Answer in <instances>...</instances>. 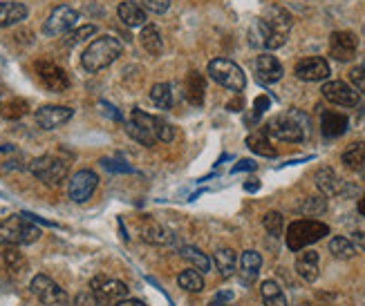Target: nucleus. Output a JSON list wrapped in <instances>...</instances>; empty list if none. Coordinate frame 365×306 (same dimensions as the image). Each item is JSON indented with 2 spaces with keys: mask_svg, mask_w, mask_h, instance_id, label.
Instances as JSON below:
<instances>
[{
  "mask_svg": "<svg viewBox=\"0 0 365 306\" xmlns=\"http://www.w3.org/2000/svg\"><path fill=\"white\" fill-rule=\"evenodd\" d=\"M363 34H365V27H363Z\"/></svg>",
  "mask_w": 365,
  "mask_h": 306,
  "instance_id": "nucleus-58",
  "label": "nucleus"
},
{
  "mask_svg": "<svg viewBox=\"0 0 365 306\" xmlns=\"http://www.w3.org/2000/svg\"><path fill=\"white\" fill-rule=\"evenodd\" d=\"M329 253L336 257V260H352L356 255V246L352 244V239L347 237H334L329 239Z\"/></svg>",
  "mask_w": 365,
  "mask_h": 306,
  "instance_id": "nucleus-35",
  "label": "nucleus"
},
{
  "mask_svg": "<svg viewBox=\"0 0 365 306\" xmlns=\"http://www.w3.org/2000/svg\"><path fill=\"white\" fill-rule=\"evenodd\" d=\"M296 273L300 280L305 282H316L321 275V257L316 250H303L296 257Z\"/></svg>",
  "mask_w": 365,
  "mask_h": 306,
  "instance_id": "nucleus-17",
  "label": "nucleus"
},
{
  "mask_svg": "<svg viewBox=\"0 0 365 306\" xmlns=\"http://www.w3.org/2000/svg\"><path fill=\"white\" fill-rule=\"evenodd\" d=\"M256 161H251V159H242L240 164L233 166V172H242V170H256Z\"/></svg>",
  "mask_w": 365,
  "mask_h": 306,
  "instance_id": "nucleus-48",
  "label": "nucleus"
},
{
  "mask_svg": "<svg viewBox=\"0 0 365 306\" xmlns=\"http://www.w3.org/2000/svg\"><path fill=\"white\" fill-rule=\"evenodd\" d=\"M227 107H229L231 112H240V107H242V101H240V99H235V101H231Z\"/></svg>",
  "mask_w": 365,
  "mask_h": 306,
  "instance_id": "nucleus-53",
  "label": "nucleus"
},
{
  "mask_svg": "<svg viewBox=\"0 0 365 306\" xmlns=\"http://www.w3.org/2000/svg\"><path fill=\"white\" fill-rule=\"evenodd\" d=\"M260 266H262V257L260 253L256 250H245L242 257H240V280L245 284H253L260 273Z\"/></svg>",
  "mask_w": 365,
  "mask_h": 306,
  "instance_id": "nucleus-25",
  "label": "nucleus"
},
{
  "mask_svg": "<svg viewBox=\"0 0 365 306\" xmlns=\"http://www.w3.org/2000/svg\"><path fill=\"white\" fill-rule=\"evenodd\" d=\"M41 237V228L34 221H29L25 215H11L0 221V246H27L34 244V241Z\"/></svg>",
  "mask_w": 365,
  "mask_h": 306,
  "instance_id": "nucleus-3",
  "label": "nucleus"
},
{
  "mask_svg": "<svg viewBox=\"0 0 365 306\" xmlns=\"http://www.w3.org/2000/svg\"><path fill=\"white\" fill-rule=\"evenodd\" d=\"M204 94H206V78L200 72H188L184 80V96L190 105H204Z\"/></svg>",
  "mask_w": 365,
  "mask_h": 306,
  "instance_id": "nucleus-21",
  "label": "nucleus"
},
{
  "mask_svg": "<svg viewBox=\"0 0 365 306\" xmlns=\"http://www.w3.org/2000/svg\"><path fill=\"white\" fill-rule=\"evenodd\" d=\"M150 101L162 107V110H170L173 105H175V94H173V88L168 83H157L153 85L150 90Z\"/></svg>",
  "mask_w": 365,
  "mask_h": 306,
  "instance_id": "nucleus-34",
  "label": "nucleus"
},
{
  "mask_svg": "<svg viewBox=\"0 0 365 306\" xmlns=\"http://www.w3.org/2000/svg\"><path fill=\"white\" fill-rule=\"evenodd\" d=\"M303 306H314V304H303Z\"/></svg>",
  "mask_w": 365,
  "mask_h": 306,
  "instance_id": "nucleus-57",
  "label": "nucleus"
},
{
  "mask_svg": "<svg viewBox=\"0 0 365 306\" xmlns=\"http://www.w3.org/2000/svg\"><path fill=\"white\" fill-rule=\"evenodd\" d=\"M99 186V176L97 172H92V170H78L72 179H70V186H68V195L72 201L76 204H83L88 201L92 195H94V190H97Z\"/></svg>",
  "mask_w": 365,
  "mask_h": 306,
  "instance_id": "nucleus-12",
  "label": "nucleus"
},
{
  "mask_svg": "<svg viewBox=\"0 0 365 306\" xmlns=\"http://www.w3.org/2000/svg\"><path fill=\"white\" fill-rule=\"evenodd\" d=\"M3 260H5V266L9 268V273H16V275H21V273L27 270V260L19 248H14V246L5 248Z\"/></svg>",
  "mask_w": 365,
  "mask_h": 306,
  "instance_id": "nucleus-36",
  "label": "nucleus"
},
{
  "mask_svg": "<svg viewBox=\"0 0 365 306\" xmlns=\"http://www.w3.org/2000/svg\"><path fill=\"white\" fill-rule=\"evenodd\" d=\"M253 68H256V74L262 83H278L284 74L280 60L272 54H260L256 58V63H253Z\"/></svg>",
  "mask_w": 365,
  "mask_h": 306,
  "instance_id": "nucleus-19",
  "label": "nucleus"
},
{
  "mask_svg": "<svg viewBox=\"0 0 365 306\" xmlns=\"http://www.w3.org/2000/svg\"><path fill=\"white\" fill-rule=\"evenodd\" d=\"M206 72H209V76L215 80L217 85L227 88L231 92L240 94L247 88V76H245L242 68L235 65V63L229 60V58H213L209 63V70H206Z\"/></svg>",
  "mask_w": 365,
  "mask_h": 306,
  "instance_id": "nucleus-6",
  "label": "nucleus"
},
{
  "mask_svg": "<svg viewBox=\"0 0 365 306\" xmlns=\"http://www.w3.org/2000/svg\"><path fill=\"white\" fill-rule=\"evenodd\" d=\"M361 68H365V56H363V63H361Z\"/></svg>",
  "mask_w": 365,
  "mask_h": 306,
  "instance_id": "nucleus-56",
  "label": "nucleus"
},
{
  "mask_svg": "<svg viewBox=\"0 0 365 306\" xmlns=\"http://www.w3.org/2000/svg\"><path fill=\"white\" fill-rule=\"evenodd\" d=\"M260 295L264 306H287V297H284L282 288L278 286V282L274 280H267L260 286Z\"/></svg>",
  "mask_w": 365,
  "mask_h": 306,
  "instance_id": "nucleus-31",
  "label": "nucleus"
},
{
  "mask_svg": "<svg viewBox=\"0 0 365 306\" xmlns=\"http://www.w3.org/2000/svg\"><path fill=\"white\" fill-rule=\"evenodd\" d=\"M101 164H103V168L113 170V172H133L130 166H123V164H119V161H113V159H103Z\"/></svg>",
  "mask_w": 365,
  "mask_h": 306,
  "instance_id": "nucleus-46",
  "label": "nucleus"
},
{
  "mask_svg": "<svg viewBox=\"0 0 365 306\" xmlns=\"http://www.w3.org/2000/svg\"><path fill=\"white\" fill-rule=\"evenodd\" d=\"M209 306H233V304H231V302H225V300H217V297H215V300H213Z\"/></svg>",
  "mask_w": 365,
  "mask_h": 306,
  "instance_id": "nucleus-54",
  "label": "nucleus"
},
{
  "mask_svg": "<svg viewBox=\"0 0 365 306\" xmlns=\"http://www.w3.org/2000/svg\"><path fill=\"white\" fill-rule=\"evenodd\" d=\"M269 105H272V101H269V96H258L256 103H253V112H256V119L262 115V112L269 110Z\"/></svg>",
  "mask_w": 365,
  "mask_h": 306,
  "instance_id": "nucleus-47",
  "label": "nucleus"
},
{
  "mask_svg": "<svg viewBox=\"0 0 365 306\" xmlns=\"http://www.w3.org/2000/svg\"><path fill=\"white\" fill-rule=\"evenodd\" d=\"M296 78L307 80V83H316V80H325L329 76V63L323 56H305L296 63L294 68Z\"/></svg>",
  "mask_w": 365,
  "mask_h": 306,
  "instance_id": "nucleus-14",
  "label": "nucleus"
},
{
  "mask_svg": "<svg viewBox=\"0 0 365 306\" xmlns=\"http://www.w3.org/2000/svg\"><path fill=\"white\" fill-rule=\"evenodd\" d=\"M125 132H128L135 141H139L141 143V146H146V148H153L155 146V137L150 134V132H146L144 130V127H139V125H135L133 121H128V123H125Z\"/></svg>",
  "mask_w": 365,
  "mask_h": 306,
  "instance_id": "nucleus-39",
  "label": "nucleus"
},
{
  "mask_svg": "<svg viewBox=\"0 0 365 306\" xmlns=\"http://www.w3.org/2000/svg\"><path fill=\"white\" fill-rule=\"evenodd\" d=\"M260 19L269 25V27H274L276 31H280V34L287 36L289 34V29H292V14L284 9V7H278V5H269L264 7L262 16Z\"/></svg>",
  "mask_w": 365,
  "mask_h": 306,
  "instance_id": "nucleus-20",
  "label": "nucleus"
},
{
  "mask_svg": "<svg viewBox=\"0 0 365 306\" xmlns=\"http://www.w3.org/2000/svg\"><path fill=\"white\" fill-rule=\"evenodd\" d=\"M249 43L253 47H260V50H278L284 43H287V36L276 31L274 27H269L262 19H256L249 29Z\"/></svg>",
  "mask_w": 365,
  "mask_h": 306,
  "instance_id": "nucleus-10",
  "label": "nucleus"
},
{
  "mask_svg": "<svg viewBox=\"0 0 365 306\" xmlns=\"http://www.w3.org/2000/svg\"><path fill=\"white\" fill-rule=\"evenodd\" d=\"M74 115V110L68 105H43L36 110V123L43 130H56L63 123H68Z\"/></svg>",
  "mask_w": 365,
  "mask_h": 306,
  "instance_id": "nucleus-16",
  "label": "nucleus"
},
{
  "mask_svg": "<svg viewBox=\"0 0 365 306\" xmlns=\"http://www.w3.org/2000/svg\"><path fill=\"white\" fill-rule=\"evenodd\" d=\"M258 188H260V181H256V179H251V181L245 184V190H247V192H256Z\"/></svg>",
  "mask_w": 365,
  "mask_h": 306,
  "instance_id": "nucleus-51",
  "label": "nucleus"
},
{
  "mask_svg": "<svg viewBox=\"0 0 365 306\" xmlns=\"http://www.w3.org/2000/svg\"><path fill=\"white\" fill-rule=\"evenodd\" d=\"M78 23V11L70 5H58L52 9V14L47 16V21L43 23V34L45 36H63L70 34Z\"/></svg>",
  "mask_w": 365,
  "mask_h": 306,
  "instance_id": "nucleus-8",
  "label": "nucleus"
},
{
  "mask_svg": "<svg viewBox=\"0 0 365 306\" xmlns=\"http://www.w3.org/2000/svg\"><path fill=\"white\" fill-rule=\"evenodd\" d=\"M141 237H144L148 244H155V246H168V244L175 241L173 233L168 228H164L162 223H157V221H146L144 228H141Z\"/></svg>",
  "mask_w": 365,
  "mask_h": 306,
  "instance_id": "nucleus-26",
  "label": "nucleus"
},
{
  "mask_svg": "<svg viewBox=\"0 0 365 306\" xmlns=\"http://www.w3.org/2000/svg\"><path fill=\"white\" fill-rule=\"evenodd\" d=\"M117 14H119V19L123 21V25H128V27H144L146 21H148L146 19V9L141 5H137V3H133V0H125V3H121Z\"/></svg>",
  "mask_w": 365,
  "mask_h": 306,
  "instance_id": "nucleus-24",
  "label": "nucleus"
},
{
  "mask_svg": "<svg viewBox=\"0 0 365 306\" xmlns=\"http://www.w3.org/2000/svg\"><path fill=\"white\" fill-rule=\"evenodd\" d=\"M29 112V105L27 101L23 99H11L7 103H3V107H0V115H3L7 121H16V119H23L25 115Z\"/></svg>",
  "mask_w": 365,
  "mask_h": 306,
  "instance_id": "nucleus-37",
  "label": "nucleus"
},
{
  "mask_svg": "<svg viewBox=\"0 0 365 306\" xmlns=\"http://www.w3.org/2000/svg\"><path fill=\"white\" fill-rule=\"evenodd\" d=\"M178 284H180V288H184V291H188V293H202L204 291V278H202V273L195 268L182 270L178 275Z\"/></svg>",
  "mask_w": 365,
  "mask_h": 306,
  "instance_id": "nucleus-33",
  "label": "nucleus"
},
{
  "mask_svg": "<svg viewBox=\"0 0 365 306\" xmlns=\"http://www.w3.org/2000/svg\"><path fill=\"white\" fill-rule=\"evenodd\" d=\"M139 41L144 45V50L153 56H160L162 50H164V41H162V31L157 29L155 25L146 23L141 27V34H139Z\"/></svg>",
  "mask_w": 365,
  "mask_h": 306,
  "instance_id": "nucleus-28",
  "label": "nucleus"
},
{
  "mask_svg": "<svg viewBox=\"0 0 365 306\" xmlns=\"http://www.w3.org/2000/svg\"><path fill=\"white\" fill-rule=\"evenodd\" d=\"M262 226H264V231L272 237H280L284 233V217L278 211H269L262 217Z\"/></svg>",
  "mask_w": 365,
  "mask_h": 306,
  "instance_id": "nucleus-38",
  "label": "nucleus"
},
{
  "mask_svg": "<svg viewBox=\"0 0 365 306\" xmlns=\"http://www.w3.org/2000/svg\"><path fill=\"white\" fill-rule=\"evenodd\" d=\"M90 291L92 295L97 297L99 304H106V306H115L117 302L128 297V286L119 280H110L106 275H97L92 282H90Z\"/></svg>",
  "mask_w": 365,
  "mask_h": 306,
  "instance_id": "nucleus-9",
  "label": "nucleus"
},
{
  "mask_svg": "<svg viewBox=\"0 0 365 306\" xmlns=\"http://www.w3.org/2000/svg\"><path fill=\"white\" fill-rule=\"evenodd\" d=\"M262 132L267 137L278 139V141L298 143L309 132V119L303 115V112L292 110V112H284V115H276L274 119H269Z\"/></svg>",
  "mask_w": 365,
  "mask_h": 306,
  "instance_id": "nucleus-1",
  "label": "nucleus"
},
{
  "mask_svg": "<svg viewBox=\"0 0 365 306\" xmlns=\"http://www.w3.org/2000/svg\"><path fill=\"white\" fill-rule=\"evenodd\" d=\"M341 159H343L347 170L359 172L361 176H365V143H361V141L352 143V146L343 152Z\"/></svg>",
  "mask_w": 365,
  "mask_h": 306,
  "instance_id": "nucleus-27",
  "label": "nucleus"
},
{
  "mask_svg": "<svg viewBox=\"0 0 365 306\" xmlns=\"http://www.w3.org/2000/svg\"><path fill=\"white\" fill-rule=\"evenodd\" d=\"M359 50V38L352 34V31H334L329 36V56L336 58L339 63H350L356 56Z\"/></svg>",
  "mask_w": 365,
  "mask_h": 306,
  "instance_id": "nucleus-13",
  "label": "nucleus"
},
{
  "mask_svg": "<svg viewBox=\"0 0 365 306\" xmlns=\"http://www.w3.org/2000/svg\"><path fill=\"white\" fill-rule=\"evenodd\" d=\"M180 255L190 264V268H195V270H200V273L211 270V260H209V255L202 253L197 246H182V248H180Z\"/></svg>",
  "mask_w": 365,
  "mask_h": 306,
  "instance_id": "nucleus-29",
  "label": "nucleus"
},
{
  "mask_svg": "<svg viewBox=\"0 0 365 306\" xmlns=\"http://www.w3.org/2000/svg\"><path fill=\"white\" fill-rule=\"evenodd\" d=\"M29 172L34 174L41 184L54 188V186H61L63 181H66V176L70 172V164L56 154H43V157H36L34 161H31Z\"/></svg>",
  "mask_w": 365,
  "mask_h": 306,
  "instance_id": "nucleus-5",
  "label": "nucleus"
},
{
  "mask_svg": "<svg viewBox=\"0 0 365 306\" xmlns=\"http://www.w3.org/2000/svg\"><path fill=\"white\" fill-rule=\"evenodd\" d=\"M29 288H31V293L41 300V304H45V306H70L68 293L63 291V288L50 275H43V273L41 275H34Z\"/></svg>",
  "mask_w": 365,
  "mask_h": 306,
  "instance_id": "nucleus-7",
  "label": "nucleus"
},
{
  "mask_svg": "<svg viewBox=\"0 0 365 306\" xmlns=\"http://www.w3.org/2000/svg\"><path fill=\"white\" fill-rule=\"evenodd\" d=\"M155 139L164 141V143H170L173 139H175V127H173L166 119L155 117Z\"/></svg>",
  "mask_w": 365,
  "mask_h": 306,
  "instance_id": "nucleus-40",
  "label": "nucleus"
},
{
  "mask_svg": "<svg viewBox=\"0 0 365 306\" xmlns=\"http://www.w3.org/2000/svg\"><path fill=\"white\" fill-rule=\"evenodd\" d=\"M115 306H146L144 302H139V300H121V302H117Z\"/></svg>",
  "mask_w": 365,
  "mask_h": 306,
  "instance_id": "nucleus-50",
  "label": "nucleus"
},
{
  "mask_svg": "<svg viewBox=\"0 0 365 306\" xmlns=\"http://www.w3.org/2000/svg\"><path fill=\"white\" fill-rule=\"evenodd\" d=\"M141 7L150 14H164L170 7V0H141Z\"/></svg>",
  "mask_w": 365,
  "mask_h": 306,
  "instance_id": "nucleus-42",
  "label": "nucleus"
},
{
  "mask_svg": "<svg viewBox=\"0 0 365 306\" xmlns=\"http://www.w3.org/2000/svg\"><path fill=\"white\" fill-rule=\"evenodd\" d=\"M94 34H97V27H94V25H83V27L72 29L66 41H68V45H76V43H81V41H86V38H90Z\"/></svg>",
  "mask_w": 365,
  "mask_h": 306,
  "instance_id": "nucleus-41",
  "label": "nucleus"
},
{
  "mask_svg": "<svg viewBox=\"0 0 365 306\" xmlns=\"http://www.w3.org/2000/svg\"><path fill=\"white\" fill-rule=\"evenodd\" d=\"M323 96L334 105H341V107H354L359 105V92L343 83V80H327L323 85Z\"/></svg>",
  "mask_w": 365,
  "mask_h": 306,
  "instance_id": "nucleus-15",
  "label": "nucleus"
},
{
  "mask_svg": "<svg viewBox=\"0 0 365 306\" xmlns=\"http://www.w3.org/2000/svg\"><path fill=\"white\" fill-rule=\"evenodd\" d=\"M215 297H217V300H225V302H233V293H231V291H222V293H217Z\"/></svg>",
  "mask_w": 365,
  "mask_h": 306,
  "instance_id": "nucleus-52",
  "label": "nucleus"
},
{
  "mask_svg": "<svg viewBox=\"0 0 365 306\" xmlns=\"http://www.w3.org/2000/svg\"><path fill=\"white\" fill-rule=\"evenodd\" d=\"M350 80H352V85L356 92H363L365 94V68L356 65L350 70Z\"/></svg>",
  "mask_w": 365,
  "mask_h": 306,
  "instance_id": "nucleus-43",
  "label": "nucleus"
},
{
  "mask_svg": "<svg viewBox=\"0 0 365 306\" xmlns=\"http://www.w3.org/2000/svg\"><path fill=\"white\" fill-rule=\"evenodd\" d=\"M347 125H350V119H347V115H343V112L325 110L321 115V132L327 139H336V137L345 134Z\"/></svg>",
  "mask_w": 365,
  "mask_h": 306,
  "instance_id": "nucleus-18",
  "label": "nucleus"
},
{
  "mask_svg": "<svg viewBox=\"0 0 365 306\" xmlns=\"http://www.w3.org/2000/svg\"><path fill=\"white\" fill-rule=\"evenodd\" d=\"M247 146H249L251 152H256L260 157H272L274 159L278 154V150L272 146V141H269V137L264 132H253V134H249L247 137Z\"/></svg>",
  "mask_w": 365,
  "mask_h": 306,
  "instance_id": "nucleus-32",
  "label": "nucleus"
},
{
  "mask_svg": "<svg viewBox=\"0 0 365 306\" xmlns=\"http://www.w3.org/2000/svg\"><path fill=\"white\" fill-rule=\"evenodd\" d=\"M316 179V186H319V190L323 192V195H329V197H336L343 192V181L339 179V174L331 170V168H319L314 174Z\"/></svg>",
  "mask_w": 365,
  "mask_h": 306,
  "instance_id": "nucleus-22",
  "label": "nucleus"
},
{
  "mask_svg": "<svg viewBox=\"0 0 365 306\" xmlns=\"http://www.w3.org/2000/svg\"><path fill=\"white\" fill-rule=\"evenodd\" d=\"M352 244L356 246V250L361 248L365 253V233H354L352 235Z\"/></svg>",
  "mask_w": 365,
  "mask_h": 306,
  "instance_id": "nucleus-49",
  "label": "nucleus"
},
{
  "mask_svg": "<svg viewBox=\"0 0 365 306\" xmlns=\"http://www.w3.org/2000/svg\"><path fill=\"white\" fill-rule=\"evenodd\" d=\"M303 211L305 213H323L325 211V199H321V197H309L307 204L303 206Z\"/></svg>",
  "mask_w": 365,
  "mask_h": 306,
  "instance_id": "nucleus-45",
  "label": "nucleus"
},
{
  "mask_svg": "<svg viewBox=\"0 0 365 306\" xmlns=\"http://www.w3.org/2000/svg\"><path fill=\"white\" fill-rule=\"evenodd\" d=\"M34 70H36L38 80L50 92H66L70 88V76L66 74V70L54 65L50 60H38Z\"/></svg>",
  "mask_w": 365,
  "mask_h": 306,
  "instance_id": "nucleus-11",
  "label": "nucleus"
},
{
  "mask_svg": "<svg viewBox=\"0 0 365 306\" xmlns=\"http://www.w3.org/2000/svg\"><path fill=\"white\" fill-rule=\"evenodd\" d=\"M123 52V45L119 38L115 36H99L94 38L81 56V65L86 72H101L106 70L108 65H113V63L121 56Z\"/></svg>",
  "mask_w": 365,
  "mask_h": 306,
  "instance_id": "nucleus-2",
  "label": "nucleus"
},
{
  "mask_svg": "<svg viewBox=\"0 0 365 306\" xmlns=\"http://www.w3.org/2000/svg\"><path fill=\"white\" fill-rule=\"evenodd\" d=\"M72 306H99V302H97V297L92 295V291H81L74 297Z\"/></svg>",
  "mask_w": 365,
  "mask_h": 306,
  "instance_id": "nucleus-44",
  "label": "nucleus"
},
{
  "mask_svg": "<svg viewBox=\"0 0 365 306\" xmlns=\"http://www.w3.org/2000/svg\"><path fill=\"white\" fill-rule=\"evenodd\" d=\"M27 5L25 3H16V0H5L0 3V27H11L19 25L21 21L27 19Z\"/></svg>",
  "mask_w": 365,
  "mask_h": 306,
  "instance_id": "nucleus-23",
  "label": "nucleus"
},
{
  "mask_svg": "<svg viewBox=\"0 0 365 306\" xmlns=\"http://www.w3.org/2000/svg\"><path fill=\"white\" fill-rule=\"evenodd\" d=\"M359 213H361V215L365 217V195H363V197L359 199Z\"/></svg>",
  "mask_w": 365,
  "mask_h": 306,
  "instance_id": "nucleus-55",
  "label": "nucleus"
},
{
  "mask_svg": "<svg viewBox=\"0 0 365 306\" xmlns=\"http://www.w3.org/2000/svg\"><path fill=\"white\" fill-rule=\"evenodd\" d=\"M213 262H215V268L222 278H231L235 273V264H237V257L231 248H220L215 250L213 255Z\"/></svg>",
  "mask_w": 365,
  "mask_h": 306,
  "instance_id": "nucleus-30",
  "label": "nucleus"
},
{
  "mask_svg": "<svg viewBox=\"0 0 365 306\" xmlns=\"http://www.w3.org/2000/svg\"><path fill=\"white\" fill-rule=\"evenodd\" d=\"M329 235V226L319 219H298L294 223H289L287 228V248L294 250V253H300L305 250L307 246L316 244V241H321L323 237Z\"/></svg>",
  "mask_w": 365,
  "mask_h": 306,
  "instance_id": "nucleus-4",
  "label": "nucleus"
}]
</instances>
